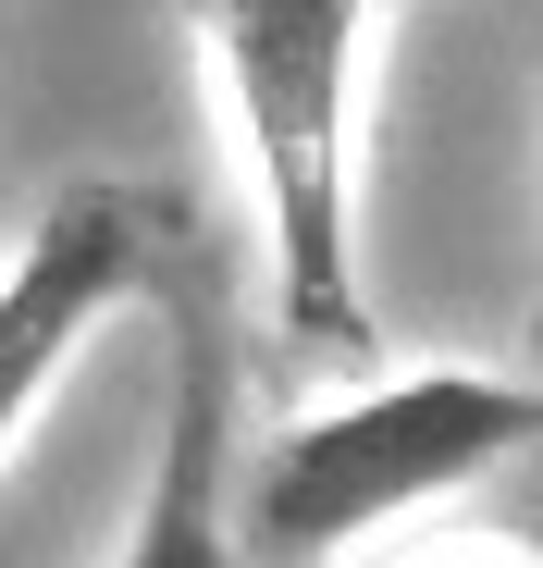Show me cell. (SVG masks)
<instances>
[{
	"label": "cell",
	"instance_id": "6da1fadb",
	"mask_svg": "<svg viewBox=\"0 0 543 568\" xmlns=\"http://www.w3.org/2000/svg\"><path fill=\"white\" fill-rule=\"evenodd\" d=\"M383 0H186L223 124L259 199L272 322L297 346H371L358 297V62Z\"/></svg>",
	"mask_w": 543,
	"mask_h": 568
},
{
	"label": "cell",
	"instance_id": "7a4b0ae2",
	"mask_svg": "<svg viewBox=\"0 0 543 568\" xmlns=\"http://www.w3.org/2000/svg\"><path fill=\"white\" fill-rule=\"evenodd\" d=\"M543 433L519 371H396V384L346 396V408H309L297 433H272V457L247 469V556L272 568H321L346 544H371L444 495L494 483V469Z\"/></svg>",
	"mask_w": 543,
	"mask_h": 568
},
{
	"label": "cell",
	"instance_id": "3957f363",
	"mask_svg": "<svg viewBox=\"0 0 543 568\" xmlns=\"http://www.w3.org/2000/svg\"><path fill=\"white\" fill-rule=\"evenodd\" d=\"M161 272H173V199H148L124 173L62 185L13 235V260H0V445L38 420V396L74 371V346L124 297H148Z\"/></svg>",
	"mask_w": 543,
	"mask_h": 568
},
{
	"label": "cell",
	"instance_id": "277c9868",
	"mask_svg": "<svg viewBox=\"0 0 543 568\" xmlns=\"http://www.w3.org/2000/svg\"><path fill=\"white\" fill-rule=\"evenodd\" d=\"M112 568H247V531H235V334L211 322V297H186L161 457H148V495H136Z\"/></svg>",
	"mask_w": 543,
	"mask_h": 568
}]
</instances>
